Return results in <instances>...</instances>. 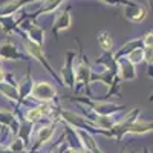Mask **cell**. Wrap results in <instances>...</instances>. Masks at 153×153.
<instances>
[{
	"mask_svg": "<svg viewBox=\"0 0 153 153\" xmlns=\"http://www.w3.org/2000/svg\"><path fill=\"white\" fill-rule=\"evenodd\" d=\"M25 147H26V143H25L20 136L16 135L14 139H12V143H11V150L12 152H23Z\"/></svg>",
	"mask_w": 153,
	"mask_h": 153,
	"instance_id": "17",
	"label": "cell"
},
{
	"mask_svg": "<svg viewBox=\"0 0 153 153\" xmlns=\"http://www.w3.org/2000/svg\"><path fill=\"white\" fill-rule=\"evenodd\" d=\"M57 87L52 83H48V81H38L34 83L32 86V91H31V98L38 101L40 104L43 103H51L57 98Z\"/></svg>",
	"mask_w": 153,
	"mask_h": 153,
	"instance_id": "1",
	"label": "cell"
},
{
	"mask_svg": "<svg viewBox=\"0 0 153 153\" xmlns=\"http://www.w3.org/2000/svg\"><path fill=\"white\" fill-rule=\"evenodd\" d=\"M22 38H23V45H25V49H26V52L32 57V58H35L37 61H40V65L54 76V78L58 81V83H61V80L57 76V74L54 72V69L51 68V65L48 63V60H46V57H45V52H43V48L42 46H38L37 43H34V42H31L29 38H26L25 35H22ZM63 84V83H61Z\"/></svg>",
	"mask_w": 153,
	"mask_h": 153,
	"instance_id": "2",
	"label": "cell"
},
{
	"mask_svg": "<svg viewBox=\"0 0 153 153\" xmlns=\"http://www.w3.org/2000/svg\"><path fill=\"white\" fill-rule=\"evenodd\" d=\"M97 40H98V45L100 48L104 51V52H112V48H113V40H112V35L110 32L107 31H101L97 37Z\"/></svg>",
	"mask_w": 153,
	"mask_h": 153,
	"instance_id": "14",
	"label": "cell"
},
{
	"mask_svg": "<svg viewBox=\"0 0 153 153\" xmlns=\"http://www.w3.org/2000/svg\"><path fill=\"white\" fill-rule=\"evenodd\" d=\"M91 76H92V66H91V63H89L87 57L81 51L80 52V63L75 69V86H84L86 91H87V95H91V92H89Z\"/></svg>",
	"mask_w": 153,
	"mask_h": 153,
	"instance_id": "3",
	"label": "cell"
},
{
	"mask_svg": "<svg viewBox=\"0 0 153 153\" xmlns=\"http://www.w3.org/2000/svg\"><path fill=\"white\" fill-rule=\"evenodd\" d=\"M55 129H57V121H51L49 124L40 127V129L37 130V139H35L32 149L35 150V149H38V147H42L43 144L49 143L51 138H52V135L55 133Z\"/></svg>",
	"mask_w": 153,
	"mask_h": 153,
	"instance_id": "10",
	"label": "cell"
},
{
	"mask_svg": "<svg viewBox=\"0 0 153 153\" xmlns=\"http://www.w3.org/2000/svg\"><path fill=\"white\" fill-rule=\"evenodd\" d=\"M126 58L129 60L133 66L139 65V63H143L144 61V48H136V49L130 51V52L126 55Z\"/></svg>",
	"mask_w": 153,
	"mask_h": 153,
	"instance_id": "15",
	"label": "cell"
},
{
	"mask_svg": "<svg viewBox=\"0 0 153 153\" xmlns=\"http://www.w3.org/2000/svg\"><path fill=\"white\" fill-rule=\"evenodd\" d=\"M71 25H72V16H71V8H66V9H63L60 11L55 20H54V25H52V35L58 40V35L60 32L63 31H68L71 28Z\"/></svg>",
	"mask_w": 153,
	"mask_h": 153,
	"instance_id": "7",
	"label": "cell"
},
{
	"mask_svg": "<svg viewBox=\"0 0 153 153\" xmlns=\"http://www.w3.org/2000/svg\"><path fill=\"white\" fill-rule=\"evenodd\" d=\"M75 100L89 106L91 110H94L97 115H110V113H117L118 110H124V107H121V106L112 104V103H104L101 100H91V101L87 98H75Z\"/></svg>",
	"mask_w": 153,
	"mask_h": 153,
	"instance_id": "4",
	"label": "cell"
},
{
	"mask_svg": "<svg viewBox=\"0 0 153 153\" xmlns=\"http://www.w3.org/2000/svg\"><path fill=\"white\" fill-rule=\"evenodd\" d=\"M144 153H150V152H149V150H147V149H144Z\"/></svg>",
	"mask_w": 153,
	"mask_h": 153,
	"instance_id": "22",
	"label": "cell"
},
{
	"mask_svg": "<svg viewBox=\"0 0 153 153\" xmlns=\"http://www.w3.org/2000/svg\"><path fill=\"white\" fill-rule=\"evenodd\" d=\"M75 132L78 133L76 136H78L81 146H83L86 150H89L91 153H103V152H101V150L97 147V143H95L94 136L91 135V132H87V130H81V129H75Z\"/></svg>",
	"mask_w": 153,
	"mask_h": 153,
	"instance_id": "11",
	"label": "cell"
},
{
	"mask_svg": "<svg viewBox=\"0 0 153 153\" xmlns=\"http://www.w3.org/2000/svg\"><path fill=\"white\" fill-rule=\"evenodd\" d=\"M66 152H68V153H83V152H80V150H75V149H68Z\"/></svg>",
	"mask_w": 153,
	"mask_h": 153,
	"instance_id": "20",
	"label": "cell"
},
{
	"mask_svg": "<svg viewBox=\"0 0 153 153\" xmlns=\"http://www.w3.org/2000/svg\"><path fill=\"white\" fill-rule=\"evenodd\" d=\"M0 60H25V54H22L17 49V46L12 43L11 40H6L3 43H0Z\"/></svg>",
	"mask_w": 153,
	"mask_h": 153,
	"instance_id": "9",
	"label": "cell"
},
{
	"mask_svg": "<svg viewBox=\"0 0 153 153\" xmlns=\"http://www.w3.org/2000/svg\"><path fill=\"white\" fill-rule=\"evenodd\" d=\"M74 60H75V54L74 51L66 52V61L65 66L61 68L60 74H61V83L63 86H66L68 89H72L75 86V69H74Z\"/></svg>",
	"mask_w": 153,
	"mask_h": 153,
	"instance_id": "6",
	"label": "cell"
},
{
	"mask_svg": "<svg viewBox=\"0 0 153 153\" xmlns=\"http://www.w3.org/2000/svg\"><path fill=\"white\" fill-rule=\"evenodd\" d=\"M117 76L120 81H132L136 78V69L126 57L117 60Z\"/></svg>",
	"mask_w": 153,
	"mask_h": 153,
	"instance_id": "8",
	"label": "cell"
},
{
	"mask_svg": "<svg viewBox=\"0 0 153 153\" xmlns=\"http://www.w3.org/2000/svg\"><path fill=\"white\" fill-rule=\"evenodd\" d=\"M149 3H150V6H152V9H153V0H149Z\"/></svg>",
	"mask_w": 153,
	"mask_h": 153,
	"instance_id": "21",
	"label": "cell"
},
{
	"mask_svg": "<svg viewBox=\"0 0 153 153\" xmlns=\"http://www.w3.org/2000/svg\"><path fill=\"white\" fill-rule=\"evenodd\" d=\"M121 153H123V152H121Z\"/></svg>",
	"mask_w": 153,
	"mask_h": 153,
	"instance_id": "23",
	"label": "cell"
},
{
	"mask_svg": "<svg viewBox=\"0 0 153 153\" xmlns=\"http://www.w3.org/2000/svg\"><path fill=\"white\" fill-rule=\"evenodd\" d=\"M121 11H123V17L126 20H129L132 23H141L144 22V19L147 17V12L149 9L139 3H135V2H130L129 5H124L121 6Z\"/></svg>",
	"mask_w": 153,
	"mask_h": 153,
	"instance_id": "5",
	"label": "cell"
},
{
	"mask_svg": "<svg viewBox=\"0 0 153 153\" xmlns=\"http://www.w3.org/2000/svg\"><path fill=\"white\" fill-rule=\"evenodd\" d=\"M144 61L153 68V48H144Z\"/></svg>",
	"mask_w": 153,
	"mask_h": 153,
	"instance_id": "18",
	"label": "cell"
},
{
	"mask_svg": "<svg viewBox=\"0 0 153 153\" xmlns=\"http://www.w3.org/2000/svg\"><path fill=\"white\" fill-rule=\"evenodd\" d=\"M32 86H34V81H32V76H31V69H28L26 76H25V78L22 80V83L19 84V94H20L22 101H25V98H28L31 95Z\"/></svg>",
	"mask_w": 153,
	"mask_h": 153,
	"instance_id": "13",
	"label": "cell"
},
{
	"mask_svg": "<svg viewBox=\"0 0 153 153\" xmlns=\"http://www.w3.org/2000/svg\"><path fill=\"white\" fill-rule=\"evenodd\" d=\"M0 94L5 98L14 101V103H19V104L23 103L20 98V94H19V84L16 83H2L0 84Z\"/></svg>",
	"mask_w": 153,
	"mask_h": 153,
	"instance_id": "12",
	"label": "cell"
},
{
	"mask_svg": "<svg viewBox=\"0 0 153 153\" xmlns=\"http://www.w3.org/2000/svg\"><path fill=\"white\" fill-rule=\"evenodd\" d=\"M5 80H6V74H5V71L2 69V66H0V84L5 83Z\"/></svg>",
	"mask_w": 153,
	"mask_h": 153,
	"instance_id": "19",
	"label": "cell"
},
{
	"mask_svg": "<svg viewBox=\"0 0 153 153\" xmlns=\"http://www.w3.org/2000/svg\"><path fill=\"white\" fill-rule=\"evenodd\" d=\"M0 124H6V126H17V121H16V117L14 113L6 110V109H0Z\"/></svg>",
	"mask_w": 153,
	"mask_h": 153,
	"instance_id": "16",
	"label": "cell"
}]
</instances>
